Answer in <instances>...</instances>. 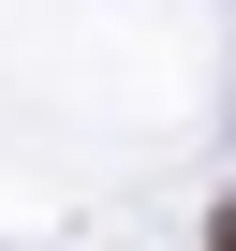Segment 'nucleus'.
Listing matches in <instances>:
<instances>
[{
  "mask_svg": "<svg viewBox=\"0 0 236 251\" xmlns=\"http://www.w3.org/2000/svg\"><path fill=\"white\" fill-rule=\"evenodd\" d=\"M207 251H236V207H221V222H207Z\"/></svg>",
  "mask_w": 236,
  "mask_h": 251,
  "instance_id": "obj_1",
  "label": "nucleus"
}]
</instances>
